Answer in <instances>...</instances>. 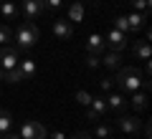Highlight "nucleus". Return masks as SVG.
I'll use <instances>...</instances> for the list:
<instances>
[{
  "mask_svg": "<svg viewBox=\"0 0 152 139\" xmlns=\"http://www.w3.org/2000/svg\"><path fill=\"white\" fill-rule=\"evenodd\" d=\"M38 38H41V33H38V28L33 25V20H23L20 25L15 28V33H13V41H15L18 51H31L38 43Z\"/></svg>",
  "mask_w": 152,
  "mask_h": 139,
  "instance_id": "1",
  "label": "nucleus"
},
{
  "mask_svg": "<svg viewBox=\"0 0 152 139\" xmlns=\"http://www.w3.org/2000/svg\"><path fill=\"white\" fill-rule=\"evenodd\" d=\"M142 74L134 68V66H127V68H119V74H117V86H119L122 91H140L142 89Z\"/></svg>",
  "mask_w": 152,
  "mask_h": 139,
  "instance_id": "2",
  "label": "nucleus"
},
{
  "mask_svg": "<svg viewBox=\"0 0 152 139\" xmlns=\"http://www.w3.org/2000/svg\"><path fill=\"white\" fill-rule=\"evenodd\" d=\"M18 137L20 139H46V127L41 122H33V119H28V122L20 124V132H18Z\"/></svg>",
  "mask_w": 152,
  "mask_h": 139,
  "instance_id": "3",
  "label": "nucleus"
},
{
  "mask_svg": "<svg viewBox=\"0 0 152 139\" xmlns=\"http://www.w3.org/2000/svg\"><path fill=\"white\" fill-rule=\"evenodd\" d=\"M109 106H107V99L104 96H91V104H89V111H86V119L89 122H102L107 116Z\"/></svg>",
  "mask_w": 152,
  "mask_h": 139,
  "instance_id": "4",
  "label": "nucleus"
},
{
  "mask_svg": "<svg viewBox=\"0 0 152 139\" xmlns=\"http://www.w3.org/2000/svg\"><path fill=\"white\" fill-rule=\"evenodd\" d=\"M104 41H107V48L109 51H124L127 48V41H129V36H124L122 31H117V28H112V31L104 36Z\"/></svg>",
  "mask_w": 152,
  "mask_h": 139,
  "instance_id": "5",
  "label": "nucleus"
},
{
  "mask_svg": "<svg viewBox=\"0 0 152 139\" xmlns=\"http://www.w3.org/2000/svg\"><path fill=\"white\" fill-rule=\"evenodd\" d=\"M18 10L23 13L26 20H36L46 8H43V0H20V8H18Z\"/></svg>",
  "mask_w": 152,
  "mask_h": 139,
  "instance_id": "6",
  "label": "nucleus"
},
{
  "mask_svg": "<svg viewBox=\"0 0 152 139\" xmlns=\"http://www.w3.org/2000/svg\"><path fill=\"white\" fill-rule=\"evenodd\" d=\"M18 61H20V51H18V48H10V46L0 48V68H3V71L15 68Z\"/></svg>",
  "mask_w": 152,
  "mask_h": 139,
  "instance_id": "7",
  "label": "nucleus"
},
{
  "mask_svg": "<svg viewBox=\"0 0 152 139\" xmlns=\"http://www.w3.org/2000/svg\"><path fill=\"white\" fill-rule=\"evenodd\" d=\"M53 36L58 38V41H69V38L74 36V23H69L66 18H58V20L53 23Z\"/></svg>",
  "mask_w": 152,
  "mask_h": 139,
  "instance_id": "8",
  "label": "nucleus"
},
{
  "mask_svg": "<svg viewBox=\"0 0 152 139\" xmlns=\"http://www.w3.org/2000/svg\"><path fill=\"white\" fill-rule=\"evenodd\" d=\"M117 127H119L124 134H137L142 129V122L137 116H119L117 119Z\"/></svg>",
  "mask_w": 152,
  "mask_h": 139,
  "instance_id": "9",
  "label": "nucleus"
},
{
  "mask_svg": "<svg viewBox=\"0 0 152 139\" xmlns=\"http://www.w3.org/2000/svg\"><path fill=\"white\" fill-rule=\"evenodd\" d=\"M132 56L137 61H150L152 48H150V41H134L132 43Z\"/></svg>",
  "mask_w": 152,
  "mask_h": 139,
  "instance_id": "10",
  "label": "nucleus"
},
{
  "mask_svg": "<svg viewBox=\"0 0 152 139\" xmlns=\"http://www.w3.org/2000/svg\"><path fill=\"white\" fill-rule=\"evenodd\" d=\"M86 51H89V53H104V51H107V41H104V36L91 33V36L86 38Z\"/></svg>",
  "mask_w": 152,
  "mask_h": 139,
  "instance_id": "11",
  "label": "nucleus"
},
{
  "mask_svg": "<svg viewBox=\"0 0 152 139\" xmlns=\"http://www.w3.org/2000/svg\"><path fill=\"white\" fill-rule=\"evenodd\" d=\"M107 106H109V111H124V106H127V99L122 96V94H117V91H109L107 96Z\"/></svg>",
  "mask_w": 152,
  "mask_h": 139,
  "instance_id": "12",
  "label": "nucleus"
},
{
  "mask_svg": "<svg viewBox=\"0 0 152 139\" xmlns=\"http://www.w3.org/2000/svg\"><path fill=\"white\" fill-rule=\"evenodd\" d=\"M18 13L20 10H18V5L13 0H3V3H0V18H3V20H15Z\"/></svg>",
  "mask_w": 152,
  "mask_h": 139,
  "instance_id": "13",
  "label": "nucleus"
},
{
  "mask_svg": "<svg viewBox=\"0 0 152 139\" xmlns=\"http://www.w3.org/2000/svg\"><path fill=\"white\" fill-rule=\"evenodd\" d=\"M127 23H129V33H137V31H142V28L147 25V15L132 10V15H127Z\"/></svg>",
  "mask_w": 152,
  "mask_h": 139,
  "instance_id": "14",
  "label": "nucleus"
},
{
  "mask_svg": "<svg viewBox=\"0 0 152 139\" xmlns=\"http://www.w3.org/2000/svg\"><path fill=\"white\" fill-rule=\"evenodd\" d=\"M69 23H81L84 20V3L81 0H74L69 5V18H66Z\"/></svg>",
  "mask_w": 152,
  "mask_h": 139,
  "instance_id": "15",
  "label": "nucleus"
},
{
  "mask_svg": "<svg viewBox=\"0 0 152 139\" xmlns=\"http://www.w3.org/2000/svg\"><path fill=\"white\" fill-rule=\"evenodd\" d=\"M102 63L107 66V68L117 71V68H119V63H122V53H119V51H107V53L102 56Z\"/></svg>",
  "mask_w": 152,
  "mask_h": 139,
  "instance_id": "16",
  "label": "nucleus"
},
{
  "mask_svg": "<svg viewBox=\"0 0 152 139\" xmlns=\"http://www.w3.org/2000/svg\"><path fill=\"white\" fill-rule=\"evenodd\" d=\"M129 104H132V109L134 111H145L147 109V91H132V99H129Z\"/></svg>",
  "mask_w": 152,
  "mask_h": 139,
  "instance_id": "17",
  "label": "nucleus"
},
{
  "mask_svg": "<svg viewBox=\"0 0 152 139\" xmlns=\"http://www.w3.org/2000/svg\"><path fill=\"white\" fill-rule=\"evenodd\" d=\"M13 129V116L8 109H0V134H8Z\"/></svg>",
  "mask_w": 152,
  "mask_h": 139,
  "instance_id": "18",
  "label": "nucleus"
},
{
  "mask_svg": "<svg viewBox=\"0 0 152 139\" xmlns=\"http://www.w3.org/2000/svg\"><path fill=\"white\" fill-rule=\"evenodd\" d=\"M18 68L23 71L26 79H31V76L36 74V61H33V58H20V61H18Z\"/></svg>",
  "mask_w": 152,
  "mask_h": 139,
  "instance_id": "19",
  "label": "nucleus"
},
{
  "mask_svg": "<svg viewBox=\"0 0 152 139\" xmlns=\"http://www.w3.org/2000/svg\"><path fill=\"white\" fill-rule=\"evenodd\" d=\"M129 5H132V10L150 15V5H152V0H129Z\"/></svg>",
  "mask_w": 152,
  "mask_h": 139,
  "instance_id": "20",
  "label": "nucleus"
},
{
  "mask_svg": "<svg viewBox=\"0 0 152 139\" xmlns=\"http://www.w3.org/2000/svg\"><path fill=\"white\" fill-rule=\"evenodd\" d=\"M5 81H10V84H23V81H26V76H23V71L15 66V68L5 71Z\"/></svg>",
  "mask_w": 152,
  "mask_h": 139,
  "instance_id": "21",
  "label": "nucleus"
},
{
  "mask_svg": "<svg viewBox=\"0 0 152 139\" xmlns=\"http://www.w3.org/2000/svg\"><path fill=\"white\" fill-rule=\"evenodd\" d=\"M94 137H96V139H109V137H112V127H109V124H96Z\"/></svg>",
  "mask_w": 152,
  "mask_h": 139,
  "instance_id": "22",
  "label": "nucleus"
},
{
  "mask_svg": "<svg viewBox=\"0 0 152 139\" xmlns=\"http://www.w3.org/2000/svg\"><path fill=\"white\" fill-rule=\"evenodd\" d=\"M114 28H117V31H122L124 36H129V23H127V15H117V20H114Z\"/></svg>",
  "mask_w": 152,
  "mask_h": 139,
  "instance_id": "23",
  "label": "nucleus"
},
{
  "mask_svg": "<svg viewBox=\"0 0 152 139\" xmlns=\"http://www.w3.org/2000/svg\"><path fill=\"white\" fill-rule=\"evenodd\" d=\"M10 41H13V28L0 25V43H10Z\"/></svg>",
  "mask_w": 152,
  "mask_h": 139,
  "instance_id": "24",
  "label": "nucleus"
},
{
  "mask_svg": "<svg viewBox=\"0 0 152 139\" xmlns=\"http://www.w3.org/2000/svg\"><path fill=\"white\" fill-rule=\"evenodd\" d=\"M86 66L89 68H99V66H102V53H89L86 56Z\"/></svg>",
  "mask_w": 152,
  "mask_h": 139,
  "instance_id": "25",
  "label": "nucleus"
},
{
  "mask_svg": "<svg viewBox=\"0 0 152 139\" xmlns=\"http://www.w3.org/2000/svg\"><path fill=\"white\" fill-rule=\"evenodd\" d=\"M99 86H102V91H107V94H109V91L114 89V79H112V76H104V79L99 81Z\"/></svg>",
  "mask_w": 152,
  "mask_h": 139,
  "instance_id": "26",
  "label": "nucleus"
},
{
  "mask_svg": "<svg viewBox=\"0 0 152 139\" xmlns=\"http://www.w3.org/2000/svg\"><path fill=\"white\" fill-rule=\"evenodd\" d=\"M76 101L81 104V106H89L91 104V96H89L86 91H76Z\"/></svg>",
  "mask_w": 152,
  "mask_h": 139,
  "instance_id": "27",
  "label": "nucleus"
},
{
  "mask_svg": "<svg viewBox=\"0 0 152 139\" xmlns=\"http://www.w3.org/2000/svg\"><path fill=\"white\" fill-rule=\"evenodd\" d=\"M64 5V0H43V8L46 10H58Z\"/></svg>",
  "mask_w": 152,
  "mask_h": 139,
  "instance_id": "28",
  "label": "nucleus"
},
{
  "mask_svg": "<svg viewBox=\"0 0 152 139\" xmlns=\"http://www.w3.org/2000/svg\"><path fill=\"white\" fill-rule=\"evenodd\" d=\"M69 139H91V134L89 132H76L74 137H69Z\"/></svg>",
  "mask_w": 152,
  "mask_h": 139,
  "instance_id": "29",
  "label": "nucleus"
},
{
  "mask_svg": "<svg viewBox=\"0 0 152 139\" xmlns=\"http://www.w3.org/2000/svg\"><path fill=\"white\" fill-rule=\"evenodd\" d=\"M51 139H69V137H66L64 132H53V134H51Z\"/></svg>",
  "mask_w": 152,
  "mask_h": 139,
  "instance_id": "30",
  "label": "nucleus"
},
{
  "mask_svg": "<svg viewBox=\"0 0 152 139\" xmlns=\"http://www.w3.org/2000/svg\"><path fill=\"white\" fill-rule=\"evenodd\" d=\"M0 139H20V137H18V134H10V132H8V134H0Z\"/></svg>",
  "mask_w": 152,
  "mask_h": 139,
  "instance_id": "31",
  "label": "nucleus"
},
{
  "mask_svg": "<svg viewBox=\"0 0 152 139\" xmlns=\"http://www.w3.org/2000/svg\"><path fill=\"white\" fill-rule=\"evenodd\" d=\"M0 81H5V71L3 68H0Z\"/></svg>",
  "mask_w": 152,
  "mask_h": 139,
  "instance_id": "32",
  "label": "nucleus"
},
{
  "mask_svg": "<svg viewBox=\"0 0 152 139\" xmlns=\"http://www.w3.org/2000/svg\"><path fill=\"white\" fill-rule=\"evenodd\" d=\"M0 3H3V0H0Z\"/></svg>",
  "mask_w": 152,
  "mask_h": 139,
  "instance_id": "33",
  "label": "nucleus"
}]
</instances>
